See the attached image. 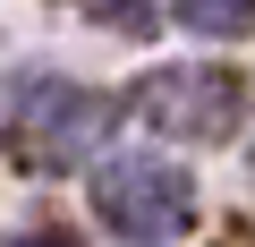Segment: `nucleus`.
<instances>
[{
  "instance_id": "1",
  "label": "nucleus",
  "mask_w": 255,
  "mask_h": 247,
  "mask_svg": "<svg viewBox=\"0 0 255 247\" xmlns=\"http://www.w3.org/2000/svg\"><path fill=\"white\" fill-rule=\"evenodd\" d=\"M111 128H119V102L111 94H94L77 77H26L9 94V128L0 137H9V154L26 171H85L111 145Z\"/></svg>"
},
{
  "instance_id": "3",
  "label": "nucleus",
  "mask_w": 255,
  "mask_h": 247,
  "mask_svg": "<svg viewBox=\"0 0 255 247\" xmlns=\"http://www.w3.org/2000/svg\"><path fill=\"white\" fill-rule=\"evenodd\" d=\"M94 213L102 230H119L128 247H162L170 230L196 222V179L170 154H119L94 171Z\"/></svg>"
},
{
  "instance_id": "6",
  "label": "nucleus",
  "mask_w": 255,
  "mask_h": 247,
  "mask_svg": "<svg viewBox=\"0 0 255 247\" xmlns=\"http://www.w3.org/2000/svg\"><path fill=\"white\" fill-rule=\"evenodd\" d=\"M0 247H77L68 230H17V239H0Z\"/></svg>"
},
{
  "instance_id": "4",
  "label": "nucleus",
  "mask_w": 255,
  "mask_h": 247,
  "mask_svg": "<svg viewBox=\"0 0 255 247\" xmlns=\"http://www.w3.org/2000/svg\"><path fill=\"white\" fill-rule=\"evenodd\" d=\"M170 17L204 43H238V34H255V0H170Z\"/></svg>"
},
{
  "instance_id": "5",
  "label": "nucleus",
  "mask_w": 255,
  "mask_h": 247,
  "mask_svg": "<svg viewBox=\"0 0 255 247\" xmlns=\"http://www.w3.org/2000/svg\"><path fill=\"white\" fill-rule=\"evenodd\" d=\"M77 9H85V17H111L119 34H145V26L162 17V0H77Z\"/></svg>"
},
{
  "instance_id": "2",
  "label": "nucleus",
  "mask_w": 255,
  "mask_h": 247,
  "mask_svg": "<svg viewBox=\"0 0 255 247\" xmlns=\"http://www.w3.org/2000/svg\"><path fill=\"white\" fill-rule=\"evenodd\" d=\"M128 111L145 119L153 137H179V145H213L247 119V77L213 68V60H170V68H145Z\"/></svg>"
}]
</instances>
